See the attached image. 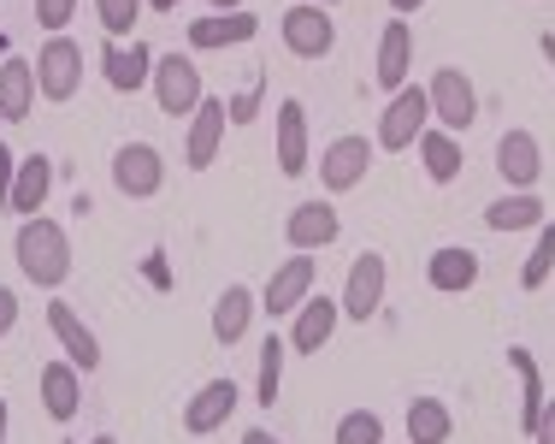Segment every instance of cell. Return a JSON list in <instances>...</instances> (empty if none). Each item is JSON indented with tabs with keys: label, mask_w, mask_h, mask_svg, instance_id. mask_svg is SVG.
Returning a JSON list of instances; mask_svg holds the SVG:
<instances>
[{
	"label": "cell",
	"mask_w": 555,
	"mask_h": 444,
	"mask_svg": "<svg viewBox=\"0 0 555 444\" xmlns=\"http://www.w3.org/2000/svg\"><path fill=\"white\" fill-rule=\"evenodd\" d=\"M12 255H18V272L36 284V291H60V284L72 279V231H65L60 219H48V214L18 219Z\"/></svg>",
	"instance_id": "obj_1"
},
{
	"label": "cell",
	"mask_w": 555,
	"mask_h": 444,
	"mask_svg": "<svg viewBox=\"0 0 555 444\" xmlns=\"http://www.w3.org/2000/svg\"><path fill=\"white\" fill-rule=\"evenodd\" d=\"M154 101H160L166 119H183L190 125V113L207 101V84H202V65H195L190 54H160L154 60Z\"/></svg>",
	"instance_id": "obj_2"
},
{
	"label": "cell",
	"mask_w": 555,
	"mask_h": 444,
	"mask_svg": "<svg viewBox=\"0 0 555 444\" xmlns=\"http://www.w3.org/2000/svg\"><path fill=\"white\" fill-rule=\"evenodd\" d=\"M426 101H431V119H438V130H449V137L473 130V119H479V89H473V77L461 72V65H438V72H431Z\"/></svg>",
	"instance_id": "obj_3"
},
{
	"label": "cell",
	"mask_w": 555,
	"mask_h": 444,
	"mask_svg": "<svg viewBox=\"0 0 555 444\" xmlns=\"http://www.w3.org/2000/svg\"><path fill=\"white\" fill-rule=\"evenodd\" d=\"M426 125H431L426 89H420V84H402V89L385 101V113H378V149H385V154H408Z\"/></svg>",
	"instance_id": "obj_4"
},
{
	"label": "cell",
	"mask_w": 555,
	"mask_h": 444,
	"mask_svg": "<svg viewBox=\"0 0 555 444\" xmlns=\"http://www.w3.org/2000/svg\"><path fill=\"white\" fill-rule=\"evenodd\" d=\"M113 190L130 202H154L166 190V154L154 142H118L113 149Z\"/></svg>",
	"instance_id": "obj_5"
},
{
	"label": "cell",
	"mask_w": 555,
	"mask_h": 444,
	"mask_svg": "<svg viewBox=\"0 0 555 444\" xmlns=\"http://www.w3.org/2000/svg\"><path fill=\"white\" fill-rule=\"evenodd\" d=\"M278 36L296 60H325L337 48V24H332V7H308V0H289L284 18H278Z\"/></svg>",
	"instance_id": "obj_6"
},
{
	"label": "cell",
	"mask_w": 555,
	"mask_h": 444,
	"mask_svg": "<svg viewBox=\"0 0 555 444\" xmlns=\"http://www.w3.org/2000/svg\"><path fill=\"white\" fill-rule=\"evenodd\" d=\"M385 284H390V267H385V255L378 250H366V255H354L349 261V279H343V320H354V326H373V315L385 308Z\"/></svg>",
	"instance_id": "obj_7"
},
{
	"label": "cell",
	"mask_w": 555,
	"mask_h": 444,
	"mask_svg": "<svg viewBox=\"0 0 555 444\" xmlns=\"http://www.w3.org/2000/svg\"><path fill=\"white\" fill-rule=\"evenodd\" d=\"M313 166H320L325 195H349V190L366 185V173H373V142H366V137H332Z\"/></svg>",
	"instance_id": "obj_8"
},
{
	"label": "cell",
	"mask_w": 555,
	"mask_h": 444,
	"mask_svg": "<svg viewBox=\"0 0 555 444\" xmlns=\"http://www.w3.org/2000/svg\"><path fill=\"white\" fill-rule=\"evenodd\" d=\"M36 89H42V101H72L77 89H83V48H77L72 36H48L42 42Z\"/></svg>",
	"instance_id": "obj_9"
},
{
	"label": "cell",
	"mask_w": 555,
	"mask_h": 444,
	"mask_svg": "<svg viewBox=\"0 0 555 444\" xmlns=\"http://www.w3.org/2000/svg\"><path fill=\"white\" fill-rule=\"evenodd\" d=\"M337 238H343V214L325 202V195H320V202H296V207L284 214V243H289L296 255L332 250Z\"/></svg>",
	"instance_id": "obj_10"
},
{
	"label": "cell",
	"mask_w": 555,
	"mask_h": 444,
	"mask_svg": "<svg viewBox=\"0 0 555 444\" xmlns=\"http://www.w3.org/2000/svg\"><path fill=\"white\" fill-rule=\"evenodd\" d=\"M224 130H231V113H224L219 96H207L202 107L190 113V125H183V166H190V173H207V166L219 161Z\"/></svg>",
	"instance_id": "obj_11"
},
{
	"label": "cell",
	"mask_w": 555,
	"mask_h": 444,
	"mask_svg": "<svg viewBox=\"0 0 555 444\" xmlns=\"http://www.w3.org/2000/svg\"><path fill=\"white\" fill-rule=\"evenodd\" d=\"M496 173L508 190H538V178H544V142L520 125L502 130L496 137Z\"/></svg>",
	"instance_id": "obj_12"
},
{
	"label": "cell",
	"mask_w": 555,
	"mask_h": 444,
	"mask_svg": "<svg viewBox=\"0 0 555 444\" xmlns=\"http://www.w3.org/2000/svg\"><path fill=\"white\" fill-rule=\"evenodd\" d=\"M313 279H320V267H313V255H289L284 267L267 279V291H260V308H267L272 320H289L301 303L313 296Z\"/></svg>",
	"instance_id": "obj_13"
},
{
	"label": "cell",
	"mask_w": 555,
	"mask_h": 444,
	"mask_svg": "<svg viewBox=\"0 0 555 444\" xmlns=\"http://www.w3.org/2000/svg\"><path fill=\"white\" fill-rule=\"evenodd\" d=\"M337 326H343L337 296H308V303L289 315V350H296V356H320V350L337 338Z\"/></svg>",
	"instance_id": "obj_14"
},
{
	"label": "cell",
	"mask_w": 555,
	"mask_h": 444,
	"mask_svg": "<svg viewBox=\"0 0 555 444\" xmlns=\"http://www.w3.org/2000/svg\"><path fill=\"white\" fill-rule=\"evenodd\" d=\"M154 48L149 42H107L101 48V77H107V89L118 96H137L142 84H154Z\"/></svg>",
	"instance_id": "obj_15"
},
{
	"label": "cell",
	"mask_w": 555,
	"mask_h": 444,
	"mask_svg": "<svg viewBox=\"0 0 555 444\" xmlns=\"http://www.w3.org/2000/svg\"><path fill=\"white\" fill-rule=\"evenodd\" d=\"M190 54H214V48H243L260 36V18L255 12H214V18H190Z\"/></svg>",
	"instance_id": "obj_16"
},
{
	"label": "cell",
	"mask_w": 555,
	"mask_h": 444,
	"mask_svg": "<svg viewBox=\"0 0 555 444\" xmlns=\"http://www.w3.org/2000/svg\"><path fill=\"white\" fill-rule=\"evenodd\" d=\"M236 397H243V391H236V380H207L202 391H195L190 403H183V433L190 439H207V433H219L224 421H231V409H236Z\"/></svg>",
	"instance_id": "obj_17"
},
{
	"label": "cell",
	"mask_w": 555,
	"mask_h": 444,
	"mask_svg": "<svg viewBox=\"0 0 555 444\" xmlns=\"http://www.w3.org/2000/svg\"><path fill=\"white\" fill-rule=\"evenodd\" d=\"M48 326H54V338H60L65 361H72L77 373H95V368H101V338L89 332V320L77 315L72 303H48Z\"/></svg>",
	"instance_id": "obj_18"
},
{
	"label": "cell",
	"mask_w": 555,
	"mask_h": 444,
	"mask_svg": "<svg viewBox=\"0 0 555 444\" xmlns=\"http://www.w3.org/2000/svg\"><path fill=\"white\" fill-rule=\"evenodd\" d=\"M313 166V149H308V107L296 96L278 101V173L284 178H301Z\"/></svg>",
	"instance_id": "obj_19"
},
{
	"label": "cell",
	"mask_w": 555,
	"mask_h": 444,
	"mask_svg": "<svg viewBox=\"0 0 555 444\" xmlns=\"http://www.w3.org/2000/svg\"><path fill=\"white\" fill-rule=\"evenodd\" d=\"M426 284L443 296H467L473 284H479V255L467 250V243H443V250L426 255Z\"/></svg>",
	"instance_id": "obj_20"
},
{
	"label": "cell",
	"mask_w": 555,
	"mask_h": 444,
	"mask_svg": "<svg viewBox=\"0 0 555 444\" xmlns=\"http://www.w3.org/2000/svg\"><path fill=\"white\" fill-rule=\"evenodd\" d=\"M54 195V161L48 154H24L18 161V178H12V195H7V214L18 219H36Z\"/></svg>",
	"instance_id": "obj_21"
},
{
	"label": "cell",
	"mask_w": 555,
	"mask_h": 444,
	"mask_svg": "<svg viewBox=\"0 0 555 444\" xmlns=\"http://www.w3.org/2000/svg\"><path fill=\"white\" fill-rule=\"evenodd\" d=\"M408 72H414V36H408V18H390L385 36H378V54H373V84L378 89H402Z\"/></svg>",
	"instance_id": "obj_22"
},
{
	"label": "cell",
	"mask_w": 555,
	"mask_h": 444,
	"mask_svg": "<svg viewBox=\"0 0 555 444\" xmlns=\"http://www.w3.org/2000/svg\"><path fill=\"white\" fill-rule=\"evenodd\" d=\"M36 101H42V89H36V60L12 54L7 65H0V119L24 125L36 113Z\"/></svg>",
	"instance_id": "obj_23"
},
{
	"label": "cell",
	"mask_w": 555,
	"mask_h": 444,
	"mask_svg": "<svg viewBox=\"0 0 555 444\" xmlns=\"http://www.w3.org/2000/svg\"><path fill=\"white\" fill-rule=\"evenodd\" d=\"M42 409L48 421H77V409H83V373L72 368V361H42Z\"/></svg>",
	"instance_id": "obj_24"
},
{
	"label": "cell",
	"mask_w": 555,
	"mask_h": 444,
	"mask_svg": "<svg viewBox=\"0 0 555 444\" xmlns=\"http://www.w3.org/2000/svg\"><path fill=\"white\" fill-rule=\"evenodd\" d=\"M255 308H260V296L248 291V284H224V291L214 296V344H243L248 338V326H255Z\"/></svg>",
	"instance_id": "obj_25"
},
{
	"label": "cell",
	"mask_w": 555,
	"mask_h": 444,
	"mask_svg": "<svg viewBox=\"0 0 555 444\" xmlns=\"http://www.w3.org/2000/svg\"><path fill=\"white\" fill-rule=\"evenodd\" d=\"M550 219V207L538 202V190H508L485 207V226L491 231H538Z\"/></svg>",
	"instance_id": "obj_26"
},
{
	"label": "cell",
	"mask_w": 555,
	"mask_h": 444,
	"mask_svg": "<svg viewBox=\"0 0 555 444\" xmlns=\"http://www.w3.org/2000/svg\"><path fill=\"white\" fill-rule=\"evenodd\" d=\"M414 149H420V166H426L431 185H455V178H461V161H467V154H461V137H449V130L426 125Z\"/></svg>",
	"instance_id": "obj_27"
},
{
	"label": "cell",
	"mask_w": 555,
	"mask_h": 444,
	"mask_svg": "<svg viewBox=\"0 0 555 444\" xmlns=\"http://www.w3.org/2000/svg\"><path fill=\"white\" fill-rule=\"evenodd\" d=\"M402 427H408V444H449L455 439V415H449L443 397H414Z\"/></svg>",
	"instance_id": "obj_28"
},
{
	"label": "cell",
	"mask_w": 555,
	"mask_h": 444,
	"mask_svg": "<svg viewBox=\"0 0 555 444\" xmlns=\"http://www.w3.org/2000/svg\"><path fill=\"white\" fill-rule=\"evenodd\" d=\"M508 368L520 373V433L532 439L538 415H544V403H550V391H544V373H538V356H532V350H520V344L508 350Z\"/></svg>",
	"instance_id": "obj_29"
},
{
	"label": "cell",
	"mask_w": 555,
	"mask_h": 444,
	"mask_svg": "<svg viewBox=\"0 0 555 444\" xmlns=\"http://www.w3.org/2000/svg\"><path fill=\"white\" fill-rule=\"evenodd\" d=\"M284 356H289V338H267L260 344V373H255V403L260 409H278V385H284Z\"/></svg>",
	"instance_id": "obj_30"
},
{
	"label": "cell",
	"mask_w": 555,
	"mask_h": 444,
	"mask_svg": "<svg viewBox=\"0 0 555 444\" xmlns=\"http://www.w3.org/2000/svg\"><path fill=\"white\" fill-rule=\"evenodd\" d=\"M142 12H149V0H95V18L107 30V42H130Z\"/></svg>",
	"instance_id": "obj_31"
},
{
	"label": "cell",
	"mask_w": 555,
	"mask_h": 444,
	"mask_svg": "<svg viewBox=\"0 0 555 444\" xmlns=\"http://www.w3.org/2000/svg\"><path fill=\"white\" fill-rule=\"evenodd\" d=\"M550 272H555V226L544 219V226H538V250L526 255V267H520V291H544Z\"/></svg>",
	"instance_id": "obj_32"
},
{
	"label": "cell",
	"mask_w": 555,
	"mask_h": 444,
	"mask_svg": "<svg viewBox=\"0 0 555 444\" xmlns=\"http://www.w3.org/2000/svg\"><path fill=\"white\" fill-rule=\"evenodd\" d=\"M332 444H385V421H378L373 409H349V415L337 421Z\"/></svg>",
	"instance_id": "obj_33"
},
{
	"label": "cell",
	"mask_w": 555,
	"mask_h": 444,
	"mask_svg": "<svg viewBox=\"0 0 555 444\" xmlns=\"http://www.w3.org/2000/svg\"><path fill=\"white\" fill-rule=\"evenodd\" d=\"M260 101H267V77H255V84H248L243 96H231V101H224L231 125H255V119H260Z\"/></svg>",
	"instance_id": "obj_34"
},
{
	"label": "cell",
	"mask_w": 555,
	"mask_h": 444,
	"mask_svg": "<svg viewBox=\"0 0 555 444\" xmlns=\"http://www.w3.org/2000/svg\"><path fill=\"white\" fill-rule=\"evenodd\" d=\"M77 18V0H36V24H42V30H65V24Z\"/></svg>",
	"instance_id": "obj_35"
},
{
	"label": "cell",
	"mask_w": 555,
	"mask_h": 444,
	"mask_svg": "<svg viewBox=\"0 0 555 444\" xmlns=\"http://www.w3.org/2000/svg\"><path fill=\"white\" fill-rule=\"evenodd\" d=\"M12 178H18V154H12L7 142H0V202L12 195Z\"/></svg>",
	"instance_id": "obj_36"
},
{
	"label": "cell",
	"mask_w": 555,
	"mask_h": 444,
	"mask_svg": "<svg viewBox=\"0 0 555 444\" xmlns=\"http://www.w3.org/2000/svg\"><path fill=\"white\" fill-rule=\"evenodd\" d=\"M12 326H18V291H7V284H0V338H7Z\"/></svg>",
	"instance_id": "obj_37"
},
{
	"label": "cell",
	"mask_w": 555,
	"mask_h": 444,
	"mask_svg": "<svg viewBox=\"0 0 555 444\" xmlns=\"http://www.w3.org/2000/svg\"><path fill=\"white\" fill-rule=\"evenodd\" d=\"M532 444H555V397L544 403V415H538V427H532Z\"/></svg>",
	"instance_id": "obj_38"
},
{
	"label": "cell",
	"mask_w": 555,
	"mask_h": 444,
	"mask_svg": "<svg viewBox=\"0 0 555 444\" xmlns=\"http://www.w3.org/2000/svg\"><path fill=\"white\" fill-rule=\"evenodd\" d=\"M243 444H284V439H278L272 427H248V433H243Z\"/></svg>",
	"instance_id": "obj_39"
},
{
	"label": "cell",
	"mask_w": 555,
	"mask_h": 444,
	"mask_svg": "<svg viewBox=\"0 0 555 444\" xmlns=\"http://www.w3.org/2000/svg\"><path fill=\"white\" fill-rule=\"evenodd\" d=\"M420 7H426V0H390V12H396V18H408V12H420Z\"/></svg>",
	"instance_id": "obj_40"
},
{
	"label": "cell",
	"mask_w": 555,
	"mask_h": 444,
	"mask_svg": "<svg viewBox=\"0 0 555 444\" xmlns=\"http://www.w3.org/2000/svg\"><path fill=\"white\" fill-rule=\"evenodd\" d=\"M538 54H544V60L555 65V30H544V36H538Z\"/></svg>",
	"instance_id": "obj_41"
},
{
	"label": "cell",
	"mask_w": 555,
	"mask_h": 444,
	"mask_svg": "<svg viewBox=\"0 0 555 444\" xmlns=\"http://www.w3.org/2000/svg\"><path fill=\"white\" fill-rule=\"evenodd\" d=\"M214 12H243V0H207Z\"/></svg>",
	"instance_id": "obj_42"
},
{
	"label": "cell",
	"mask_w": 555,
	"mask_h": 444,
	"mask_svg": "<svg viewBox=\"0 0 555 444\" xmlns=\"http://www.w3.org/2000/svg\"><path fill=\"white\" fill-rule=\"evenodd\" d=\"M183 0H149V12H178Z\"/></svg>",
	"instance_id": "obj_43"
},
{
	"label": "cell",
	"mask_w": 555,
	"mask_h": 444,
	"mask_svg": "<svg viewBox=\"0 0 555 444\" xmlns=\"http://www.w3.org/2000/svg\"><path fill=\"white\" fill-rule=\"evenodd\" d=\"M7 421H12V409H7V397H0V444H7Z\"/></svg>",
	"instance_id": "obj_44"
},
{
	"label": "cell",
	"mask_w": 555,
	"mask_h": 444,
	"mask_svg": "<svg viewBox=\"0 0 555 444\" xmlns=\"http://www.w3.org/2000/svg\"><path fill=\"white\" fill-rule=\"evenodd\" d=\"M89 444H118V439H113V433H101V439H89Z\"/></svg>",
	"instance_id": "obj_45"
},
{
	"label": "cell",
	"mask_w": 555,
	"mask_h": 444,
	"mask_svg": "<svg viewBox=\"0 0 555 444\" xmlns=\"http://www.w3.org/2000/svg\"><path fill=\"white\" fill-rule=\"evenodd\" d=\"M308 7H337V0H308Z\"/></svg>",
	"instance_id": "obj_46"
}]
</instances>
